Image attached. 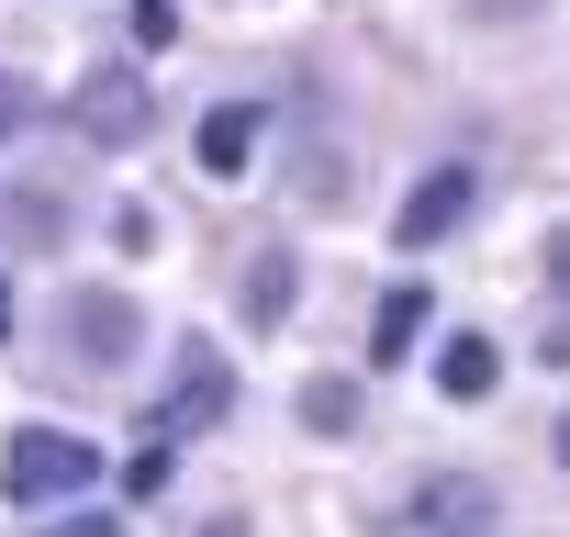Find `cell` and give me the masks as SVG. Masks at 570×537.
<instances>
[{"instance_id": "cell-1", "label": "cell", "mask_w": 570, "mask_h": 537, "mask_svg": "<svg viewBox=\"0 0 570 537\" xmlns=\"http://www.w3.org/2000/svg\"><path fill=\"white\" fill-rule=\"evenodd\" d=\"M101 481V448L79 426H12V448H0V492L12 504H79Z\"/></svg>"}, {"instance_id": "cell-2", "label": "cell", "mask_w": 570, "mask_h": 537, "mask_svg": "<svg viewBox=\"0 0 570 537\" xmlns=\"http://www.w3.org/2000/svg\"><path fill=\"white\" fill-rule=\"evenodd\" d=\"M492 526H503V504L470 470H436V481L392 492V515H381V537H492Z\"/></svg>"}, {"instance_id": "cell-3", "label": "cell", "mask_w": 570, "mask_h": 537, "mask_svg": "<svg viewBox=\"0 0 570 537\" xmlns=\"http://www.w3.org/2000/svg\"><path fill=\"white\" fill-rule=\"evenodd\" d=\"M68 113H79V135H90V146H135V135L157 124V101H146V79H124V68H101V79H79V101H68Z\"/></svg>"}, {"instance_id": "cell-4", "label": "cell", "mask_w": 570, "mask_h": 537, "mask_svg": "<svg viewBox=\"0 0 570 537\" xmlns=\"http://www.w3.org/2000/svg\"><path fill=\"white\" fill-rule=\"evenodd\" d=\"M68 348H79L90 370H112V359L146 348V314H135L124 292H79V303H68Z\"/></svg>"}, {"instance_id": "cell-5", "label": "cell", "mask_w": 570, "mask_h": 537, "mask_svg": "<svg viewBox=\"0 0 570 537\" xmlns=\"http://www.w3.org/2000/svg\"><path fill=\"white\" fill-rule=\"evenodd\" d=\"M470 191H481L470 168H425V179H414V202L392 213V235H403V246H436V235H448V224L470 213Z\"/></svg>"}, {"instance_id": "cell-6", "label": "cell", "mask_w": 570, "mask_h": 537, "mask_svg": "<svg viewBox=\"0 0 570 537\" xmlns=\"http://www.w3.org/2000/svg\"><path fill=\"white\" fill-rule=\"evenodd\" d=\"M224 403H235V370H224V359H190V370L168 381V403H157V437H190V426H213Z\"/></svg>"}, {"instance_id": "cell-7", "label": "cell", "mask_w": 570, "mask_h": 537, "mask_svg": "<svg viewBox=\"0 0 570 537\" xmlns=\"http://www.w3.org/2000/svg\"><path fill=\"white\" fill-rule=\"evenodd\" d=\"M492 381H503V348H492V336H448V348H436V392H448V403H481Z\"/></svg>"}, {"instance_id": "cell-8", "label": "cell", "mask_w": 570, "mask_h": 537, "mask_svg": "<svg viewBox=\"0 0 570 537\" xmlns=\"http://www.w3.org/2000/svg\"><path fill=\"white\" fill-rule=\"evenodd\" d=\"M246 157H257V113H213V124H202V168H213V179H235Z\"/></svg>"}, {"instance_id": "cell-9", "label": "cell", "mask_w": 570, "mask_h": 537, "mask_svg": "<svg viewBox=\"0 0 570 537\" xmlns=\"http://www.w3.org/2000/svg\"><path fill=\"white\" fill-rule=\"evenodd\" d=\"M414 336H425V292H392V303L370 314V359H403Z\"/></svg>"}, {"instance_id": "cell-10", "label": "cell", "mask_w": 570, "mask_h": 537, "mask_svg": "<svg viewBox=\"0 0 570 537\" xmlns=\"http://www.w3.org/2000/svg\"><path fill=\"white\" fill-rule=\"evenodd\" d=\"M303 414H314L325 437H347V426H358V381H314V392H303Z\"/></svg>"}, {"instance_id": "cell-11", "label": "cell", "mask_w": 570, "mask_h": 537, "mask_svg": "<svg viewBox=\"0 0 570 537\" xmlns=\"http://www.w3.org/2000/svg\"><path fill=\"white\" fill-rule=\"evenodd\" d=\"M279 303H292V257H257V281H246V314L279 325Z\"/></svg>"}, {"instance_id": "cell-12", "label": "cell", "mask_w": 570, "mask_h": 537, "mask_svg": "<svg viewBox=\"0 0 570 537\" xmlns=\"http://www.w3.org/2000/svg\"><path fill=\"white\" fill-rule=\"evenodd\" d=\"M135 46H179V0H135Z\"/></svg>"}, {"instance_id": "cell-13", "label": "cell", "mask_w": 570, "mask_h": 537, "mask_svg": "<svg viewBox=\"0 0 570 537\" xmlns=\"http://www.w3.org/2000/svg\"><path fill=\"white\" fill-rule=\"evenodd\" d=\"M46 537H124V526H112V515H57Z\"/></svg>"}, {"instance_id": "cell-14", "label": "cell", "mask_w": 570, "mask_h": 537, "mask_svg": "<svg viewBox=\"0 0 570 537\" xmlns=\"http://www.w3.org/2000/svg\"><path fill=\"white\" fill-rule=\"evenodd\" d=\"M12 124H23V90H12V79H0V135H12Z\"/></svg>"}]
</instances>
